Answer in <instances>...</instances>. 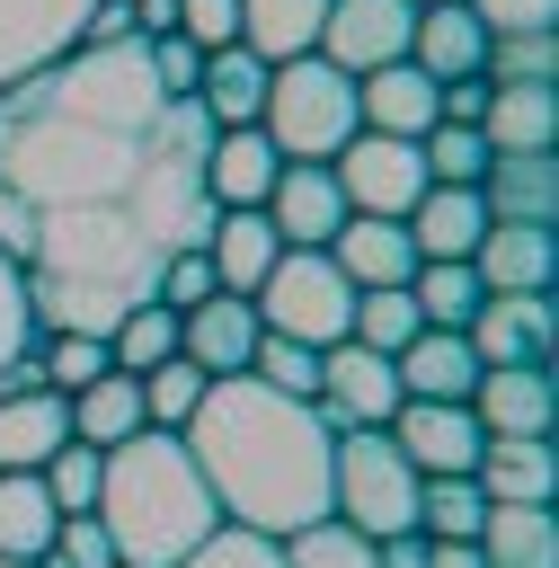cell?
<instances>
[{"label": "cell", "instance_id": "1", "mask_svg": "<svg viewBox=\"0 0 559 568\" xmlns=\"http://www.w3.org/2000/svg\"><path fill=\"white\" fill-rule=\"evenodd\" d=\"M222 524H248V532H302L328 515V417L293 390H266L257 373H222L204 382L195 417L177 426Z\"/></svg>", "mask_w": 559, "mask_h": 568}, {"label": "cell", "instance_id": "2", "mask_svg": "<svg viewBox=\"0 0 559 568\" xmlns=\"http://www.w3.org/2000/svg\"><path fill=\"white\" fill-rule=\"evenodd\" d=\"M160 257L151 231L115 204H44L35 222V257H27V311L35 328H80V337H106L133 302H151L160 284Z\"/></svg>", "mask_w": 559, "mask_h": 568}, {"label": "cell", "instance_id": "3", "mask_svg": "<svg viewBox=\"0 0 559 568\" xmlns=\"http://www.w3.org/2000/svg\"><path fill=\"white\" fill-rule=\"evenodd\" d=\"M89 515L106 524L115 568H177L222 524V506H213L186 435H169V426H142V435L106 444V479H98V506Z\"/></svg>", "mask_w": 559, "mask_h": 568}, {"label": "cell", "instance_id": "4", "mask_svg": "<svg viewBox=\"0 0 559 568\" xmlns=\"http://www.w3.org/2000/svg\"><path fill=\"white\" fill-rule=\"evenodd\" d=\"M257 133L284 151V160H337L346 133H364L355 115V80L319 53H293L266 71V106H257Z\"/></svg>", "mask_w": 559, "mask_h": 568}, {"label": "cell", "instance_id": "5", "mask_svg": "<svg viewBox=\"0 0 559 568\" xmlns=\"http://www.w3.org/2000/svg\"><path fill=\"white\" fill-rule=\"evenodd\" d=\"M328 515L355 524L364 541L417 532V462L390 444V426H346L328 444Z\"/></svg>", "mask_w": 559, "mask_h": 568}, {"label": "cell", "instance_id": "6", "mask_svg": "<svg viewBox=\"0 0 559 568\" xmlns=\"http://www.w3.org/2000/svg\"><path fill=\"white\" fill-rule=\"evenodd\" d=\"M248 302H257V328L302 337V346H337V337L355 328V284L337 275L328 248H284Z\"/></svg>", "mask_w": 559, "mask_h": 568}, {"label": "cell", "instance_id": "7", "mask_svg": "<svg viewBox=\"0 0 559 568\" xmlns=\"http://www.w3.org/2000/svg\"><path fill=\"white\" fill-rule=\"evenodd\" d=\"M328 169H337L346 213H390V222H408V204L435 186V178H426V151H417L408 133H346V151H337Z\"/></svg>", "mask_w": 559, "mask_h": 568}, {"label": "cell", "instance_id": "8", "mask_svg": "<svg viewBox=\"0 0 559 568\" xmlns=\"http://www.w3.org/2000/svg\"><path fill=\"white\" fill-rule=\"evenodd\" d=\"M311 408L328 417V435H346V426H390V408H399L390 355H382V346H355V337L319 346V390H311Z\"/></svg>", "mask_w": 559, "mask_h": 568}, {"label": "cell", "instance_id": "9", "mask_svg": "<svg viewBox=\"0 0 559 568\" xmlns=\"http://www.w3.org/2000/svg\"><path fill=\"white\" fill-rule=\"evenodd\" d=\"M408 27H417V0H328L319 62H337L346 80H364L382 62H408Z\"/></svg>", "mask_w": 559, "mask_h": 568}, {"label": "cell", "instance_id": "10", "mask_svg": "<svg viewBox=\"0 0 559 568\" xmlns=\"http://www.w3.org/2000/svg\"><path fill=\"white\" fill-rule=\"evenodd\" d=\"M461 337H470L479 364H550L559 311H550V293H479V311L461 320Z\"/></svg>", "mask_w": 559, "mask_h": 568}, {"label": "cell", "instance_id": "11", "mask_svg": "<svg viewBox=\"0 0 559 568\" xmlns=\"http://www.w3.org/2000/svg\"><path fill=\"white\" fill-rule=\"evenodd\" d=\"M390 444L417 462V479H444V470H470L488 435H479L470 399H399L390 408Z\"/></svg>", "mask_w": 559, "mask_h": 568}, {"label": "cell", "instance_id": "12", "mask_svg": "<svg viewBox=\"0 0 559 568\" xmlns=\"http://www.w3.org/2000/svg\"><path fill=\"white\" fill-rule=\"evenodd\" d=\"M98 0H0V89L35 80L44 62H62L80 44V18Z\"/></svg>", "mask_w": 559, "mask_h": 568}, {"label": "cell", "instance_id": "13", "mask_svg": "<svg viewBox=\"0 0 559 568\" xmlns=\"http://www.w3.org/2000/svg\"><path fill=\"white\" fill-rule=\"evenodd\" d=\"M266 222H275L284 248H328V231L346 222L337 169H328V160H284L275 186H266Z\"/></svg>", "mask_w": 559, "mask_h": 568}, {"label": "cell", "instance_id": "14", "mask_svg": "<svg viewBox=\"0 0 559 568\" xmlns=\"http://www.w3.org/2000/svg\"><path fill=\"white\" fill-rule=\"evenodd\" d=\"M470 417H479V435H550V417H559L550 364H479Z\"/></svg>", "mask_w": 559, "mask_h": 568}, {"label": "cell", "instance_id": "15", "mask_svg": "<svg viewBox=\"0 0 559 568\" xmlns=\"http://www.w3.org/2000/svg\"><path fill=\"white\" fill-rule=\"evenodd\" d=\"M470 275L488 293H550L559 275V222H488L470 248Z\"/></svg>", "mask_w": 559, "mask_h": 568}, {"label": "cell", "instance_id": "16", "mask_svg": "<svg viewBox=\"0 0 559 568\" xmlns=\"http://www.w3.org/2000/svg\"><path fill=\"white\" fill-rule=\"evenodd\" d=\"M248 346H257V302L248 293H204L195 311H177V355L195 373H248Z\"/></svg>", "mask_w": 559, "mask_h": 568}, {"label": "cell", "instance_id": "17", "mask_svg": "<svg viewBox=\"0 0 559 568\" xmlns=\"http://www.w3.org/2000/svg\"><path fill=\"white\" fill-rule=\"evenodd\" d=\"M470 479H479L488 506H550L559 497V453H550V435H488Z\"/></svg>", "mask_w": 559, "mask_h": 568}, {"label": "cell", "instance_id": "18", "mask_svg": "<svg viewBox=\"0 0 559 568\" xmlns=\"http://www.w3.org/2000/svg\"><path fill=\"white\" fill-rule=\"evenodd\" d=\"M328 257H337V275H346L355 293L417 275V240H408V222H390V213H346V222L328 231Z\"/></svg>", "mask_w": 559, "mask_h": 568}, {"label": "cell", "instance_id": "19", "mask_svg": "<svg viewBox=\"0 0 559 568\" xmlns=\"http://www.w3.org/2000/svg\"><path fill=\"white\" fill-rule=\"evenodd\" d=\"M479 204H488V222H559V160L550 151H488Z\"/></svg>", "mask_w": 559, "mask_h": 568}, {"label": "cell", "instance_id": "20", "mask_svg": "<svg viewBox=\"0 0 559 568\" xmlns=\"http://www.w3.org/2000/svg\"><path fill=\"white\" fill-rule=\"evenodd\" d=\"M479 133H488V151H550L559 142V80H488Z\"/></svg>", "mask_w": 559, "mask_h": 568}, {"label": "cell", "instance_id": "21", "mask_svg": "<svg viewBox=\"0 0 559 568\" xmlns=\"http://www.w3.org/2000/svg\"><path fill=\"white\" fill-rule=\"evenodd\" d=\"M275 169H284V151H275L257 124H222V133L204 142V195H213V204H266Z\"/></svg>", "mask_w": 559, "mask_h": 568}, {"label": "cell", "instance_id": "22", "mask_svg": "<svg viewBox=\"0 0 559 568\" xmlns=\"http://www.w3.org/2000/svg\"><path fill=\"white\" fill-rule=\"evenodd\" d=\"M204 257H213L222 293H257V284H266V266L284 257V240H275L266 204H222V213H213V240H204Z\"/></svg>", "mask_w": 559, "mask_h": 568}, {"label": "cell", "instance_id": "23", "mask_svg": "<svg viewBox=\"0 0 559 568\" xmlns=\"http://www.w3.org/2000/svg\"><path fill=\"white\" fill-rule=\"evenodd\" d=\"M390 373H399V399H470L479 355H470L461 328H417V337L390 355Z\"/></svg>", "mask_w": 559, "mask_h": 568}, {"label": "cell", "instance_id": "24", "mask_svg": "<svg viewBox=\"0 0 559 568\" xmlns=\"http://www.w3.org/2000/svg\"><path fill=\"white\" fill-rule=\"evenodd\" d=\"M408 62H417L426 80H461V71H479V62H488V27L470 18V0H435V9H417V27H408Z\"/></svg>", "mask_w": 559, "mask_h": 568}, {"label": "cell", "instance_id": "25", "mask_svg": "<svg viewBox=\"0 0 559 568\" xmlns=\"http://www.w3.org/2000/svg\"><path fill=\"white\" fill-rule=\"evenodd\" d=\"M71 435V399L53 382L35 390H0V470H44V453Z\"/></svg>", "mask_w": 559, "mask_h": 568}, {"label": "cell", "instance_id": "26", "mask_svg": "<svg viewBox=\"0 0 559 568\" xmlns=\"http://www.w3.org/2000/svg\"><path fill=\"white\" fill-rule=\"evenodd\" d=\"M355 115H364V133H408L417 142L435 124V80L417 62H382V71L355 80Z\"/></svg>", "mask_w": 559, "mask_h": 568}, {"label": "cell", "instance_id": "27", "mask_svg": "<svg viewBox=\"0 0 559 568\" xmlns=\"http://www.w3.org/2000/svg\"><path fill=\"white\" fill-rule=\"evenodd\" d=\"M266 71H275V62H257L248 44L204 53V71H195V106L213 115V133H222V124H257V106H266Z\"/></svg>", "mask_w": 559, "mask_h": 568}, {"label": "cell", "instance_id": "28", "mask_svg": "<svg viewBox=\"0 0 559 568\" xmlns=\"http://www.w3.org/2000/svg\"><path fill=\"white\" fill-rule=\"evenodd\" d=\"M479 231H488L479 186H426V195L408 204V240H417V257H470Z\"/></svg>", "mask_w": 559, "mask_h": 568}, {"label": "cell", "instance_id": "29", "mask_svg": "<svg viewBox=\"0 0 559 568\" xmlns=\"http://www.w3.org/2000/svg\"><path fill=\"white\" fill-rule=\"evenodd\" d=\"M470 541L488 568H559V515L550 506H488Z\"/></svg>", "mask_w": 559, "mask_h": 568}, {"label": "cell", "instance_id": "30", "mask_svg": "<svg viewBox=\"0 0 559 568\" xmlns=\"http://www.w3.org/2000/svg\"><path fill=\"white\" fill-rule=\"evenodd\" d=\"M142 426H151V417H142V373H115V364H106L98 382L71 390V435H80V444L106 453V444H124V435H142Z\"/></svg>", "mask_w": 559, "mask_h": 568}, {"label": "cell", "instance_id": "31", "mask_svg": "<svg viewBox=\"0 0 559 568\" xmlns=\"http://www.w3.org/2000/svg\"><path fill=\"white\" fill-rule=\"evenodd\" d=\"M319 18H328V0H240V44L257 62L319 53Z\"/></svg>", "mask_w": 559, "mask_h": 568}, {"label": "cell", "instance_id": "32", "mask_svg": "<svg viewBox=\"0 0 559 568\" xmlns=\"http://www.w3.org/2000/svg\"><path fill=\"white\" fill-rule=\"evenodd\" d=\"M53 524H62V506L44 497V479L35 470H0V559H44Z\"/></svg>", "mask_w": 559, "mask_h": 568}, {"label": "cell", "instance_id": "33", "mask_svg": "<svg viewBox=\"0 0 559 568\" xmlns=\"http://www.w3.org/2000/svg\"><path fill=\"white\" fill-rule=\"evenodd\" d=\"M479 275H470V257H417V275H408V302H417V320L426 328H461L470 311H479Z\"/></svg>", "mask_w": 559, "mask_h": 568}, {"label": "cell", "instance_id": "34", "mask_svg": "<svg viewBox=\"0 0 559 568\" xmlns=\"http://www.w3.org/2000/svg\"><path fill=\"white\" fill-rule=\"evenodd\" d=\"M177 355V311L151 293V302H133L115 328H106V364L115 373H151V364H169Z\"/></svg>", "mask_w": 559, "mask_h": 568}, {"label": "cell", "instance_id": "35", "mask_svg": "<svg viewBox=\"0 0 559 568\" xmlns=\"http://www.w3.org/2000/svg\"><path fill=\"white\" fill-rule=\"evenodd\" d=\"M479 515H488V497H479V479H470V470L417 479V532H426V541H470V532H479Z\"/></svg>", "mask_w": 559, "mask_h": 568}, {"label": "cell", "instance_id": "36", "mask_svg": "<svg viewBox=\"0 0 559 568\" xmlns=\"http://www.w3.org/2000/svg\"><path fill=\"white\" fill-rule=\"evenodd\" d=\"M417 328H426V320H417L408 284H364V293H355V328H346L355 346H382V355H399Z\"/></svg>", "mask_w": 559, "mask_h": 568}, {"label": "cell", "instance_id": "37", "mask_svg": "<svg viewBox=\"0 0 559 568\" xmlns=\"http://www.w3.org/2000/svg\"><path fill=\"white\" fill-rule=\"evenodd\" d=\"M35 479H44V497H53L62 515H89V506H98V479H106V453H98V444H80V435H62V444L44 453V470H35Z\"/></svg>", "mask_w": 559, "mask_h": 568}, {"label": "cell", "instance_id": "38", "mask_svg": "<svg viewBox=\"0 0 559 568\" xmlns=\"http://www.w3.org/2000/svg\"><path fill=\"white\" fill-rule=\"evenodd\" d=\"M417 151H426V178H435V186H479V169H488V133H479V124H444V115H435V124L417 133Z\"/></svg>", "mask_w": 559, "mask_h": 568}, {"label": "cell", "instance_id": "39", "mask_svg": "<svg viewBox=\"0 0 559 568\" xmlns=\"http://www.w3.org/2000/svg\"><path fill=\"white\" fill-rule=\"evenodd\" d=\"M284 559H293V568H382V550H373L355 524H337V515H319V524L284 532Z\"/></svg>", "mask_w": 559, "mask_h": 568}, {"label": "cell", "instance_id": "40", "mask_svg": "<svg viewBox=\"0 0 559 568\" xmlns=\"http://www.w3.org/2000/svg\"><path fill=\"white\" fill-rule=\"evenodd\" d=\"M35 364H44V382L71 399L80 382H98V373H106V337H80V328H35Z\"/></svg>", "mask_w": 559, "mask_h": 568}, {"label": "cell", "instance_id": "41", "mask_svg": "<svg viewBox=\"0 0 559 568\" xmlns=\"http://www.w3.org/2000/svg\"><path fill=\"white\" fill-rule=\"evenodd\" d=\"M248 373H257L266 390H293V399H311V390H319V346L257 328V346H248Z\"/></svg>", "mask_w": 559, "mask_h": 568}, {"label": "cell", "instance_id": "42", "mask_svg": "<svg viewBox=\"0 0 559 568\" xmlns=\"http://www.w3.org/2000/svg\"><path fill=\"white\" fill-rule=\"evenodd\" d=\"M204 382H213V373H195L186 355H169V364H151V373H142V417L177 435V426L195 417V399H204Z\"/></svg>", "mask_w": 559, "mask_h": 568}, {"label": "cell", "instance_id": "43", "mask_svg": "<svg viewBox=\"0 0 559 568\" xmlns=\"http://www.w3.org/2000/svg\"><path fill=\"white\" fill-rule=\"evenodd\" d=\"M177 568H293V559H284V541H275V532H248V524H213V532H204V541H195Z\"/></svg>", "mask_w": 559, "mask_h": 568}, {"label": "cell", "instance_id": "44", "mask_svg": "<svg viewBox=\"0 0 559 568\" xmlns=\"http://www.w3.org/2000/svg\"><path fill=\"white\" fill-rule=\"evenodd\" d=\"M488 80H559V27H524V36H488Z\"/></svg>", "mask_w": 559, "mask_h": 568}, {"label": "cell", "instance_id": "45", "mask_svg": "<svg viewBox=\"0 0 559 568\" xmlns=\"http://www.w3.org/2000/svg\"><path fill=\"white\" fill-rule=\"evenodd\" d=\"M35 568H115V541H106V524H98V515H62Z\"/></svg>", "mask_w": 559, "mask_h": 568}, {"label": "cell", "instance_id": "46", "mask_svg": "<svg viewBox=\"0 0 559 568\" xmlns=\"http://www.w3.org/2000/svg\"><path fill=\"white\" fill-rule=\"evenodd\" d=\"M151 293H160L169 311H195L204 293H222V275H213V257H204V248H169V257H160V284H151Z\"/></svg>", "mask_w": 559, "mask_h": 568}, {"label": "cell", "instance_id": "47", "mask_svg": "<svg viewBox=\"0 0 559 568\" xmlns=\"http://www.w3.org/2000/svg\"><path fill=\"white\" fill-rule=\"evenodd\" d=\"M177 36H186L195 53L240 44V0H177Z\"/></svg>", "mask_w": 559, "mask_h": 568}, {"label": "cell", "instance_id": "48", "mask_svg": "<svg viewBox=\"0 0 559 568\" xmlns=\"http://www.w3.org/2000/svg\"><path fill=\"white\" fill-rule=\"evenodd\" d=\"M35 346V311H27V266L0 257V364Z\"/></svg>", "mask_w": 559, "mask_h": 568}, {"label": "cell", "instance_id": "49", "mask_svg": "<svg viewBox=\"0 0 559 568\" xmlns=\"http://www.w3.org/2000/svg\"><path fill=\"white\" fill-rule=\"evenodd\" d=\"M142 44H151V80H160V98H195L204 53H195L186 36H142Z\"/></svg>", "mask_w": 559, "mask_h": 568}, {"label": "cell", "instance_id": "50", "mask_svg": "<svg viewBox=\"0 0 559 568\" xmlns=\"http://www.w3.org/2000/svg\"><path fill=\"white\" fill-rule=\"evenodd\" d=\"M35 222H44V204L18 195V186H0V257H9V266L35 257Z\"/></svg>", "mask_w": 559, "mask_h": 568}, {"label": "cell", "instance_id": "51", "mask_svg": "<svg viewBox=\"0 0 559 568\" xmlns=\"http://www.w3.org/2000/svg\"><path fill=\"white\" fill-rule=\"evenodd\" d=\"M470 18L488 36H524V27H559V0H470Z\"/></svg>", "mask_w": 559, "mask_h": 568}, {"label": "cell", "instance_id": "52", "mask_svg": "<svg viewBox=\"0 0 559 568\" xmlns=\"http://www.w3.org/2000/svg\"><path fill=\"white\" fill-rule=\"evenodd\" d=\"M382 568H426V532H382Z\"/></svg>", "mask_w": 559, "mask_h": 568}, {"label": "cell", "instance_id": "53", "mask_svg": "<svg viewBox=\"0 0 559 568\" xmlns=\"http://www.w3.org/2000/svg\"><path fill=\"white\" fill-rule=\"evenodd\" d=\"M133 36H177V0H133Z\"/></svg>", "mask_w": 559, "mask_h": 568}, {"label": "cell", "instance_id": "54", "mask_svg": "<svg viewBox=\"0 0 559 568\" xmlns=\"http://www.w3.org/2000/svg\"><path fill=\"white\" fill-rule=\"evenodd\" d=\"M426 568H488L479 541H426Z\"/></svg>", "mask_w": 559, "mask_h": 568}, {"label": "cell", "instance_id": "55", "mask_svg": "<svg viewBox=\"0 0 559 568\" xmlns=\"http://www.w3.org/2000/svg\"><path fill=\"white\" fill-rule=\"evenodd\" d=\"M0 568H35V559H0Z\"/></svg>", "mask_w": 559, "mask_h": 568}, {"label": "cell", "instance_id": "56", "mask_svg": "<svg viewBox=\"0 0 559 568\" xmlns=\"http://www.w3.org/2000/svg\"><path fill=\"white\" fill-rule=\"evenodd\" d=\"M417 9H435V0H417Z\"/></svg>", "mask_w": 559, "mask_h": 568}]
</instances>
